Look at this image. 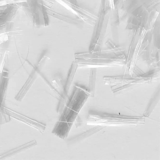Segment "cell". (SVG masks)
Returning a JSON list of instances; mask_svg holds the SVG:
<instances>
[{
	"instance_id": "1",
	"label": "cell",
	"mask_w": 160,
	"mask_h": 160,
	"mask_svg": "<svg viewBox=\"0 0 160 160\" xmlns=\"http://www.w3.org/2000/svg\"><path fill=\"white\" fill-rule=\"evenodd\" d=\"M90 96V93L87 90L79 87H76L73 95L66 108V111L61 121L62 125H63L62 138L67 136L78 112Z\"/></svg>"
},
{
	"instance_id": "2",
	"label": "cell",
	"mask_w": 160,
	"mask_h": 160,
	"mask_svg": "<svg viewBox=\"0 0 160 160\" xmlns=\"http://www.w3.org/2000/svg\"><path fill=\"white\" fill-rule=\"evenodd\" d=\"M89 118L92 119L93 121L88 122V125H96L102 127L103 126L136 125L138 124H144L145 122L144 118L120 116L106 113L90 114Z\"/></svg>"
},
{
	"instance_id": "3",
	"label": "cell",
	"mask_w": 160,
	"mask_h": 160,
	"mask_svg": "<svg viewBox=\"0 0 160 160\" xmlns=\"http://www.w3.org/2000/svg\"><path fill=\"white\" fill-rule=\"evenodd\" d=\"M103 128V127L102 126H98L97 127H95L93 129H91V130L85 132L83 133L80 135H78V136L76 137L73 139H72V141H78L79 140H81V139H84V138L88 137L90 136L93 134L95 133L101 131Z\"/></svg>"
},
{
	"instance_id": "4",
	"label": "cell",
	"mask_w": 160,
	"mask_h": 160,
	"mask_svg": "<svg viewBox=\"0 0 160 160\" xmlns=\"http://www.w3.org/2000/svg\"><path fill=\"white\" fill-rule=\"evenodd\" d=\"M159 98H160V95H159V92L157 95H154V97L152 98V102H151L148 108L144 113V117H148L151 114L152 112L154 109L155 105L158 102V101H159Z\"/></svg>"
}]
</instances>
